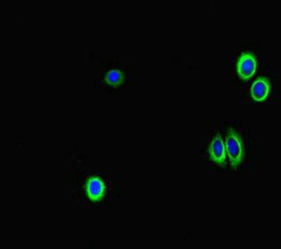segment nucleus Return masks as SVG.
<instances>
[{
    "label": "nucleus",
    "mask_w": 281,
    "mask_h": 249,
    "mask_svg": "<svg viewBox=\"0 0 281 249\" xmlns=\"http://www.w3.org/2000/svg\"><path fill=\"white\" fill-rule=\"evenodd\" d=\"M226 149L233 166H237L244 158L241 141L235 131L228 130L226 136Z\"/></svg>",
    "instance_id": "nucleus-1"
},
{
    "label": "nucleus",
    "mask_w": 281,
    "mask_h": 249,
    "mask_svg": "<svg viewBox=\"0 0 281 249\" xmlns=\"http://www.w3.org/2000/svg\"><path fill=\"white\" fill-rule=\"evenodd\" d=\"M256 68H257V62L254 59V55L250 52L242 54L237 65V70L241 78L242 79L250 78V77L256 71Z\"/></svg>",
    "instance_id": "nucleus-2"
},
{
    "label": "nucleus",
    "mask_w": 281,
    "mask_h": 249,
    "mask_svg": "<svg viewBox=\"0 0 281 249\" xmlns=\"http://www.w3.org/2000/svg\"><path fill=\"white\" fill-rule=\"evenodd\" d=\"M86 191L89 196L94 200L98 201L103 197L105 192V185L99 178H92L87 181L86 184Z\"/></svg>",
    "instance_id": "nucleus-3"
},
{
    "label": "nucleus",
    "mask_w": 281,
    "mask_h": 249,
    "mask_svg": "<svg viewBox=\"0 0 281 249\" xmlns=\"http://www.w3.org/2000/svg\"><path fill=\"white\" fill-rule=\"evenodd\" d=\"M269 81L265 78L257 80L253 85H252L251 94L254 99L257 101H264L269 92Z\"/></svg>",
    "instance_id": "nucleus-4"
},
{
    "label": "nucleus",
    "mask_w": 281,
    "mask_h": 249,
    "mask_svg": "<svg viewBox=\"0 0 281 249\" xmlns=\"http://www.w3.org/2000/svg\"><path fill=\"white\" fill-rule=\"evenodd\" d=\"M211 156L217 163H223L225 160V148L221 137H216L211 143Z\"/></svg>",
    "instance_id": "nucleus-5"
},
{
    "label": "nucleus",
    "mask_w": 281,
    "mask_h": 249,
    "mask_svg": "<svg viewBox=\"0 0 281 249\" xmlns=\"http://www.w3.org/2000/svg\"><path fill=\"white\" fill-rule=\"evenodd\" d=\"M106 80L108 81L109 84L112 85H118L122 82L123 80V74L119 70H111L108 72V74L106 76Z\"/></svg>",
    "instance_id": "nucleus-6"
}]
</instances>
